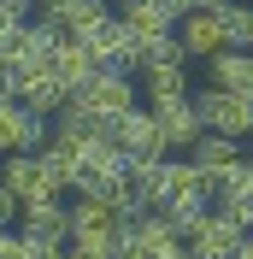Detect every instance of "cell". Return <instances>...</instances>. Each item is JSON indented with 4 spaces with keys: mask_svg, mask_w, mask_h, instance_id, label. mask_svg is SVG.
I'll return each instance as SVG.
<instances>
[{
    "mask_svg": "<svg viewBox=\"0 0 253 259\" xmlns=\"http://www.w3.org/2000/svg\"><path fill=\"white\" fill-rule=\"evenodd\" d=\"M194 112H200L206 136H236V142L253 136V100L247 95H230V89H212L206 82L200 95H194Z\"/></svg>",
    "mask_w": 253,
    "mask_h": 259,
    "instance_id": "6",
    "label": "cell"
},
{
    "mask_svg": "<svg viewBox=\"0 0 253 259\" xmlns=\"http://www.w3.org/2000/svg\"><path fill=\"white\" fill-rule=\"evenodd\" d=\"M18 230H24L35 247H71V206H65V200L18 206Z\"/></svg>",
    "mask_w": 253,
    "mask_h": 259,
    "instance_id": "10",
    "label": "cell"
},
{
    "mask_svg": "<svg viewBox=\"0 0 253 259\" xmlns=\"http://www.w3.org/2000/svg\"><path fill=\"white\" fill-rule=\"evenodd\" d=\"M41 18H48L59 35H77V41H89V35L106 30L118 12H112L106 0H59V6H41Z\"/></svg>",
    "mask_w": 253,
    "mask_h": 259,
    "instance_id": "12",
    "label": "cell"
},
{
    "mask_svg": "<svg viewBox=\"0 0 253 259\" xmlns=\"http://www.w3.org/2000/svg\"><path fill=\"white\" fill-rule=\"evenodd\" d=\"M53 142V118L30 112L24 100H0V153H41Z\"/></svg>",
    "mask_w": 253,
    "mask_h": 259,
    "instance_id": "9",
    "label": "cell"
},
{
    "mask_svg": "<svg viewBox=\"0 0 253 259\" xmlns=\"http://www.w3.org/2000/svg\"><path fill=\"white\" fill-rule=\"evenodd\" d=\"M0 259H30V242H24V230H0Z\"/></svg>",
    "mask_w": 253,
    "mask_h": 259,
    "instance_id": "20",
    "label": "cell"
},
{
    "mask_svg": "<svg viewBox=\"0 0 253 259\" xmlns=\"http://www.w3.org/2000/svg\"><path fill=\"white\" fill-rule=\"evenodd\" d=\"M106 142L118 147L130 165H147V159H165V153H171V147H165V136H159V118H153V112H142V106L118 118V124L106 130Z\"/></svg>",
    "mask_w": 253,
    "mask_h": 259,
    "instance_id": "8",
    "label": "cell"
},
{
    "mask_svg": "<svg viewBox=\"0 0 253 259\" xmlns=\"http://www.w3.org/2000/svg\"><path fill=\"white\" fill-rule=\"evenodd\" d=\"M177 41H183V53L189 59H212V53H224L230 41H224V24H218V12L212 6H194L183 24H177Z\"/></svg>",
    "mask_w": 253,
    "mask_h": 259,
    "instance_id": "15",
    "label": "cell"
},
{
    "mask_svg": "<svg viewBox=\"0 0 253 259\" xmlns=\"http://www.w3.org/2000/svg\"><path fill=\"white\" fill-rule=\"evenodd\" d=\"M124 6H142V0H124Z\"/></svg>",
    "mask_w": 253,
    "mask_h": 259,
    "instance_id": "23",
    "label": "cell"
},
{
    "mask_svg": "<svg viewBox=\"0 0 253 259\" xmlns=\"http://www.w3.org/2000/svg\"><path fill=\"white\" fill-rule=\"evenodd\" d=\"M71 259H77V253H71Z\"/></svg>",
    "mask_w": 253,
    "mask_h": 259,
    "instance_id": "26",
    "label": "cell"
},
{
    "mask_svg": "<svg viewBox=\"0 0 253 259\" xmlns=\"http://www.w3.org/2000/svg\"><path fill=\"white\" fill-rule=\"evenodd\" d=\"M183 253H189V236L165 212H142L124 224V259H183Z\"/></svg>",
    "mask_w": 253,
    "mask_h": 259,
    "instance_id": "4",
    "label": "cell"
},
{
    "mask_svg": "<svg viewBox=\"0 0 253 259\" xmlns=\"http://www.w3.org/2000/svg\"><path fill=\"white\" fill-rule=\"evenodd\" d=\"M12 218H18V200H12L6 183H0V230H12Z\"/></svg>",
    "mask_w": 253,
    "mask_h": 259,
    "instance_id": "21",
    "label": "cell"
},
{
    "mask_svg": "<svg viewBox=\"0 0 253 259\" xmlns=\"http://www.w3.org/2000/svg\"><path fill=\"white\" fill-rule=\"evenodd\" d=\"M183 236H189V253H200V259H236L247 224H241V218H230L224 206H206L200 218L183 230Z\"/></svg>",
    "mask_w": 253,
    "mask_h": 259,
    "instance_id": "7",
    "label": "cell"
},
{
    "mask_svg": "<svg viewBox=\"0 0 253 259\" xmlns=\"http://www.w3.org/2000/svg\"><path fill=\"white\" fill-rule=\"evenodd\" d=\"M136 89H142V82H136V71H106V65H100V71L82 82L71 100H77V106L95 118L100 130H112L124 112H136Z\"/></svg>",
    "mask_w": 253,
    "mask_h": 259,
    "instance_id": "3",
    "label": "cell"
},
{
    "mask_svg": "<svg viewBox=\"0 0 253 259\" xmlns=\"http://www.w3.org/2000/svg\"><path fill=\"white\" fill-rule=\"evenodd\" d=\"M247 159H253V153H247Z\"/></svg>",
    "mask_w": 253,
    "mask_h": 259,
    "instance_id": "27",
    "label": "cell"
},
{
    "mask_svg": "<svg viewBox=\"0 0 253 259\" xmlns=\"http://www.w3.org/2000/svg\"><path fill=\"white\" fill-rule=\"evenodd\" d=\"M206 6L218 12L230 48H253V6H247V0H206Z\"/></svg>",
    "mask_w": 253,
    "mask_h": 259,
    "instance_id": "19",
    "label": "cell"
},
{
    "mask_svg": "<svg viewBox=\"0 0 253 259\" xmlns=\"http://www.w3.org/2000/svg\"><path fill=\"white\" fill-rule=\"evenodd\" d=\"M12 100H24V106L41 112V118H59L65 106H71V89H65L53 71H30V77H12Z\"/></svg>",
    "mask_w": 253,
    "mask_h": 259,
    "instance_id": "14",
    "label": "cell"
},
{
    "mask_svg": "<svg viewBox=\"0 0 253 259\" xmlns=\"http://www.w3.org/2000/svg\"><path fill=\"white\" fill-rule=\"evenodd\" d=\"M0 183L12 189L18 206H35V200H59L71 183L59 177V165L48 159V147L41 153H6V165H0Z\"/></svg>",
    "mask_w": 253,
    "mask_h": 259,
    "instance_id": "2",
    "label": "cell"
},
{
    "mask_svg": "<svg viewBox=\"0 0 253 259\" xmlns=\"http://www.w3.org/2000/svg\"><path fill=\"white\" fill-rule=\"evenodd\" d=\"M206 82L253 100V48H224V53H212V59H206Z\"/></svg>",
    "mask_w": 253,
    "mask_h": 259,
    "instance_id": "16",
    "label": "cell"
},
{
    "mask_svg": "<svg viewBox=\"0 0 253 259\" xmlns=\"http://www.w3.org/2000/svg\"><path fill=\"white\" fill-rule=\"evenodd\" d=\"M48 71L65 82V89H71V95H77V89H82L89 77H95L100 65H95V53H89V41H77V35H59V48H53Z\"/></svg>",
    "mask_w": 253,
    "mask_h": 259,
    "instance_id": "17",
    "label": "cell"
},
{
    "mask_svg": "<svg viewBox=\"0 0 253 259\" xmlns=\"http://www.w3.org/2000/svg\"><path fill=\"white\" fill-rule=\"evenodd\" d=\"M212 206H224L230 218H241V224L253 230V159L241 165L236 177H224L218 189H212Z\"/></svg>",
    "mask_w": 253,
    "mask_h": 259,
    "instance_id": "18",
    "label": "cell"
},
{
    "mask_svg": "<svg viewBox=\"0 0 253 259\" xmlns=\"http://www.w3.org/2000/svg\"><path fill=\"white\" fill-rule=\"evenodd\" d=\"M183 259H200V253H183Z\"/></svg>",
    "mask_w": 253,
    "mask_h": 259,
    "instance_id": "25",
    "label": "cell"
},
{
    "mask_svg": "<svg viewBox=\"0 0 253 259\" xmlns=\"http://www.w3.org/2000/svg\"><path fill=\"white\" fill-rule=\"evenodd\" d=\"M41 6H59V0H41Z\"/></svg>",
    "mask_w": 253,
    "mask_h": 259,
    "instance_id": "24",
    "label": "cell"
},
{
    "mask_svg": "<svg viewBox=\"0 0 253 259\" xmlns=\"http://www.w3.org/2000/svg\"><path fill=\"white\" fill-rule=\"evenodd\" d=\"M71 253L77 259H124V218L112 212V200L77 194V206H71Z\"/></svg>",
    "mask_w": 253,
    "mask_h": 259,
    "instance_id": "1",
    "label": "cell"
},
{
    "mask_svg": "<svg viewBox=\"0 0 253 259\" xmlns=\"http://www.w3.org/2000/svg\"><path fill=\"white\" fill-rule=\"evenodd\" d=\"M236 259H253V230L241 236V247H236Z\"/></svg>",
    "mask_w": 253,
    "mask_h": 259,
    "instance_id": "22",
    "label": "cell"
},
{
    "mask_svg": "<svg viewBox=\"0 0 253 259\" xmlns=\"http://www.w3.org/2000/svg\"><path fill=\"white\" fill-rule=\"evenodd\" d=\"M53 48H59V30H53L48 18H30V24H18L6 41H0V59L12 77H30V71H48Z\"/></svg>",
    "mask_w": 253,
    "mask_h": 259,
    "instance_id": "5",
    "label": "cell"
},
{
    "mask_svg": "<svg viewBox=\"0 0 253 259\" xmlns=\"http://www.w3.org/2000/svg\"><path fill=\"white\" fill-rule=\"evenodd\" d=\"M189 165L200 171L206 183H212V189H218L224 177H236L241 165H247V153H241V142H236V136H200V142L189 147Z\"/></svg>",
    "mask_w": 253,
    "mask_h": 259,
    "instance_id": "13",
    "label": "cell"
},
{
    "mask_svg": "<svg viewBox=\"0 0 253 259\" xmlns=\"http://www.w3.org/2000/svg\"><path fill=\"white\" fill-rule=\"evenodd\" d=\"M147 112L159 118V136H165V147H194L206 136L200 112H194V95H171V100H147Z\"/></svg>",
    "mask_w": 253,
    "mask_h": 259,
    "instance_id": "11",
    "label": "cell"
}]
</instances>
